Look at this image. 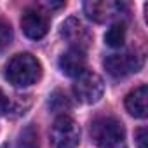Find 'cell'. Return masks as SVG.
<instances>
[{
	"instance_id": "obj_7",
	"label": "cell",
	"mask_w": 148,
	"mask_h": 148,
	"mask_svg": "<svg viewBox=\"0 0 148 148\" xmlns=\"http://www.w3.org/2000/svg\"><path fill=\"white\" fill-rule=\"evenodd\" d=\"M21 30L32 40H40L49 32V18L37 7H30L21 16Z\"/></svg>"
},
{
	"instance_id": "obj_16",
	"label": "cell",
	"mask_w": 148,
	"mask_h": 148,
	"mask_svg": "<svg viewBox=\"0 0 148 148\" xmlns=\"http://www.w3.org/2000/svg\"><path fill=\"white\" fill-rule=\"evenodd\" d=\"M9 108H11L9 98L4 94V91H2V89H0V117H2V115H5V113L9 112Z\"/></svg>"
},
{
	"instance_id": "obj_11",
	"label": "cell",
	"mask_w": 148,
	"mask_h": 148,
	"mask_svg": "<svg viewBox=\"0 0 148 148\" xmlns=\"http://www.w3.org/2000/svg\"><path fill=\"white\" fill-rule=\"evenodd\" d=\"M125 25L122 23V21H115L108 30H106V33H105V42H106V45L108 47H113V49H117V47H122L124 45V42H125Z\"/></svg>"
},
{
	"instance_id": "obj_12",
	"label": "cell",
	"mask_w": 148,
	"mask_h": 148,
	"mask_svg": "<svg viewBox=\"0 0 148 148\" xmlns=\"http://www.w3.org/2000/svg\"><path fill=\"white\" fill-rule=\"evenodd\" d=\"M18 148H40L38 132L33 124H28L18 136Z\"/></svg>"
},
{
	"instance_id": "obj_6",
	"label": "cell",
	"mask_w": 148,
	"mask_h": 148,
	"mask_svg": "<svg viewBox=\"0 0 148 148\" xmlns=\"http://www.w3.org/2000/svg\"><path fill=\"white\" fill-rule=\"evenodd\" d=\"M125 11V5L122 2L113 0H89L84 4L86 16L94 23H106L115 18H119Z\"/></svg>"
},
{
	"instance_id": "obj_5",
	"label": "cell",
	"mask_w": 148,
	"mask_h": 148,
	"mask_svg": "<svg viewBox=\"0 0 148 148\" xmlns=\"http://www.w3.org/2000/svg\"><path fill=\"white\" fill-rule=\"evenodd\" d=\"M73 92H75L79 101L86 105L98 103L105 92L103 79L94 71H84L80 77H77L75 84H73Z\"/></svg>"
},
{
	"instance_id": "obj_2",
	"label": "cell",
	"mask_w": 148,
	"mask_h": 148,
	"mask_svg": "<svg viewBox=\"0 0 148 148\" xmlns=\"http://www.w3.org/2000/svg\"><path fill=\"white\" fill-rule=\"evenodd\" d=\"M91 138L98 148H124L125 131L115 117H98L91 124Z\"/></svg>"
},
{
	"instance_id": "obj_13",
	"label": "cell",
	"mask_w": 148,
	"mask_h": 148,
	"mask_svg": "<svg viewBox=\"0 0 148 148\" xmlns=\"http://www.w3.org/2000/svg\"><path fill=\"white\" fill-rule=\"evenodd\" d=\"M49 106H51L54 112H64V110L70 108V101H68L66 94H63L61 91H56V92L51 96V99H49Z\"/></svg>"
},
{
	"instance_id": "obj_1",
	"label": "cell",
	"mask_w": 148,
	"mask_h": 148,
	"mask_svg": "<svg viewBox=\"0 0 148 148\" xmlns=\"http://www.w3.org/2000/svg\"><path fill=\"white\" fill-rule=\"evenodd\" d=\"M42 75V66L37 58H33L28 52L16 54L12 59H9L5 66V79L14 87H28L35 84Z\"/></svg>"
},
{
	"instance_id": "obj_14",
	"label": "cell",
	"mask_w": 148,
	"mask_h": 148,
	"mask_svg": "<svg viewBox=\"0 0 148 148\" xmlns=\"http://www.w3.org/2000/svg\"><path fill=\"white\" fill-rule=\"evenodd\" d=\"M11 42H12V28L7 21L0 19V51L9 47Z\"/></svg>"
},
{
	"instance_id": "obj_15",
	"label": "cell",
	"mask_w": 148,
	"mask_h": 148,
	"mask_svg": "<svg viewBox=\"0 0 148 148\" xmlns=\"http://www.w3.org/2000/svg\"><path fill=\"white\" fill-rule=\"evenodd\" d=\"M146 127H139L138 131H136V136H134V139H136V146L138 148H146Z\"/></svg>"
},
{
	"instance_id": "obj_4",
	"label": "cell",
	"mask_w": 148,
	"mask_h": 148,
	"mask_svg": "<svg viewBox=\"0 0 148 148\" xmlns=\"http://www.w3.org/2000/svg\"><path fill=\"white\" fill-rule=\"evenodd\" d=\"M80 141V127L71 117L61 115L51 129V143L54 148H77Z\"/></svg>"
},
{
	"instance_id": "obj_3",
	"label": "cell",
	"mask_w": 148,
	"mask_h": 148,
	"mask_svg": "<svg viewBox=\"0 0 148 148\" xmlns=\"http://www.w3.org/2000/svg\"><path fill=\"white\" fill-rule=\"evenodd\" d=\"M105 70L113 79H124L131 73L139 71L143 66V56L136 51H125L120 54H110L103 61Z\"/></svg>"
},
{
	"instance_id": "obj_9",
	"label": "cell",
	"mask_w": 148,
	"mask_h": 148,
	"mask_svg": "<svg viewBox=\"0 0 148 148\" xmlns=\"http://www.w3.org/2000/svg\"><path fill=\"white\" fill-rule=\"evenodd\" d=\"M59 70L66 77L77 79L84 71H87V58L84 51L79 49H68L59 58Z\"/></svg>"
},
{
	"instance_id": "obj_10",
	"label": "cell",
	"mask_w": 148,
	"mask_h": 148,
	"mask_svg": "<svg viewBox=\"0 0 148 148\" xmlns=\"http://www.w3.org/2000/svg\"><path fill=\"white\" fill-rule=\"evenodd\" d=\"M146 99H148V89L146 86H139L134 91H131L125 98V108L132 117L145 119L146 117Z\"/></svg>"
},
{
	"instance_id": "obj_8",
	"label": "cell",
	"mask_w": 148,
	"mask_h": 148,
	"mask_svg": "<svg viewBox=\"0 0 148 148\" xmlns=\"http://www.w3.org/2000/svg\"><path fill=\"white\" fill-rule=\"evenodd\" d=\"M61 37L71 45V49H79V51H86L91 42V35L87 28L77 18H68L61 25Z\"/></svg>"
}]
</instances>
